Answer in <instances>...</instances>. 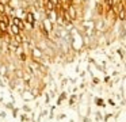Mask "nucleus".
<instances>
[{
  "mask_svg": "<svg viewBox=\"0 0 126 122\" xmlns=\"http://www.w3.org/2000/svg\"><path fill=\"white\" fill-rule=\"evenodd\" d=\"M8 30H11L14 35H19V34H20V31H22V30H20L18 26H15V24H11V27L8 26Z\"/></svg>",
  "mask_w": 126,
  "mask_h": 122,
  "instance_id": "1",
  "label": "nucleus"
},
{
  "mask_svg": "<svg viewBox=\"0 0 126 122\" xmlns=\"http://www.w3.org/2000/svg\"><path fill=\"white\" fill-rule=\"evenodd\" d=\"M12 20H14V22H12V24H15V26H18L20 30H23V20H20L19 18H14Z\"/></svg>",
  "mask_w": 126,
  "mask_h": 122,
  "instance_id": "2",
  "label": "nucleus"
},
{
  "mask_svg": "<svg viewBox=\"0 0 126 122\" xmlns=\"http://www.w3.org/2000/svg\"><path fill=\"white\" fill-rule=\"evenodd\" d=\"M26 22H27V23H30L31 27L34 26V15L31 12H29L27 15H26Z\"/></svg>",
  "mask_w": 126,
  "mask_h": 122,
  "instance_id": "3",
  "label": "nucleus"
},
{
  "mask_svg": "<svg viewBox=\"0 0 126 122\" xmlns=\"http://www.w3.org/2000/svg\"><path fill=\"white\" fill-rule=\"evenodd\" d=\"M0 31H3V33H7V31H8V24L4 23L3 20H0Z\"/></svg>",
  "mask_w": 126,
  "mask_h": 122,
  "instance_id": "4",
  "label": "nucleus"
},
{
  "mask_svg": "<svg viewBox=\"0 0 126 122\" xmlns=\"http://www.w3.org/2000/svg\"><path fill=\"white\" fill-rule=\"evenodd\" d=\"M45 4L47 7V11H54V5H53V3L50 0H45Z\"/></svg>",
  "mask_w": 126,
  "mask_h": 122,
  "instance_id": "5",
  "label": "nucleus"
},
{
  "mask_svg": "<svg viewBox=\"0 0 126 122\" xmlns=\"http://www.w3.org/2000/svg\"><path fill=\"white\" fill-rule=\"evenodd\" d=\"M34 56H37V57L41 56V52H39L38 49H34Z\"/></svg>",
  "mask_w": 126,
  "mask_h": 122,
  "instance_id": "6",
  "label": "nucleus"
},
{
  "mask_svg": "<svg viewBox=\"0 0 126 122\" xmlns=\"http://www.w3.org/2000/svg\"><path fill=\"white\" fill-rule=\"evenodd\" d=\"M69 11H71V14H72V18H75L76 14H75V11H73V7H69Z\"/></svg>",
  "mask_w": 126,
  "mask_h": 122,
  "instance_id": "7",
  "label": "nucleus"
},
{
  "mask_svg": "<svg viewBox=\"0 0 126 122\" xmlns=\"http://www.w3.org/2000/svg\"><path fill=\"white\" fill-rule=\"evenodd\" d=\"M15 38H16L18 43H20V42H22V38H20V34H19V35H15Z\"/></svg>",
  "mask_w": 126,
  "mask_h": 122,
  "instance_id": "8",
  "label": "nucleus"
}]
</instances>
